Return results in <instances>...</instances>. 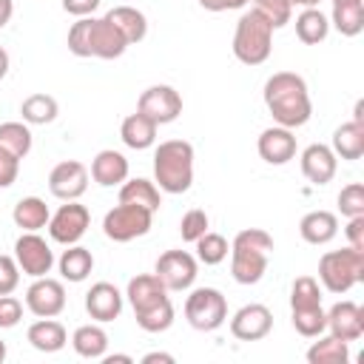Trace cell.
Listing matches in <instances>:
<instances>
[{"mask_svg": "<svg viewBox=\"0 0 364 364\" xmlns=\"http://www.w3.org/2000/svg\"><path fill=\"white\" fill-rule=\"evenodd\" d=\"M208 228H210L208 213H205L202 208H191V210L182 216V222H179V236H182V242H191V245H193Z\"/></svg>", "mask_w": 364, "mask_h": 364, "instance_id": "7bdbcfd3", "label": "cell"}, {"mask_svg": "<svg viewBox=\"0 0 364 364\" xmlns=\"http://www.w3.org/2000/svg\"><path fill=\"white\" fill-rule=\"evenodd\" d=\"M273 330V313L267 304H245L230 316V333L239 341H262Z\"/></svg>", "mask_w": 364, "mask_h": 364, "instance_id": "5bb4252c", "label": "cell"}, {"mask_svg": "<svg viewBox=\"0 0 364 364\" xmlns=\"http://www.w3.org/2000/svg\"><path fill=\"white\" fill-rule=\"evenodd\" d=\"M11 14H14V0H0V28L11 20Z\"/></svg>", "mask_w": 364, "mask_h": 364, "instance_id": "f907efd6", "label": "cell"}, {"mask_svg": "<svg viewBox=\"0 0 364 364\" xmlns=\"http://www.w3.org/2000/svg\"><path fill=\"white\" fill-rule=\"evenodd\" d=\"M154 361L173 364V355H171V353H148V355H142V364H154Z\"/></svg>", "mask_w": 364, "mask_h": 364, "instance_id": "816d5d0a", "label": "cell"}, {"mask_svg": "<svg viewBox=\"0 0 364 364\" xmlns=\"http://www.w3.org/2000/svg\"><path fill=\"white\" fill-rule=\"evenodd\" d=\"M65 43L74 57H97V60H117L128 48L125 37L105 14L102 17H77V23L68 28Z\"/></svg>", "mask_w": 364, "mask_h": 364, "instance_id": "7a4b0ae2", "label": "cell"}, {"mask_svg": "<svg viewBox=\"0 0 364 364\" xmlns=\"http://www.w3.org/2000/svg\"><path fill=\"white\" fill-rule=\"evenodd\" d=\"M88 225H91V213H88V208L85 205H80L77 199H71V202H65V205H60L54 213H51V219H48V236L57 242V245H77L82 236H85V230H88Z\"/></svg>", "mask_w": 364, "mask_h": 364, "instance_id": "30bf717a", "label": "cell"}, {"mask_svg": "<svg viewBox=\"0 0 364 364\" xmlns=\"http://www.w3.org/2000/svg\"><path fill=\"white\" fill-rule=\"evenodd\" d=\"M321 304V287L313 276H299L290 287V310H299V307H316Z\"/></svg>", "mask_w": 364, "mask_h": 364, "instance_id": "f35d334b", "label": "cell"}, {"mask_svg": "<svg viewBox=\"0 0 364 364\" xmlns=\"http://www.w3.org/2000/svg\"><path fill=\"white\" fill-rule=\"evenodd\" d=\"M14 262H17L20 273L37 279V276L51 273V267H54V250H51V245L37 230H23L20 239L14 242Z\"/></svg>", "mask_w": 364, "mask_h": 364, "instance_id": "9c48e42d", "label": "cell"}, {"mask_svg": "<svg viewBox=\"0 0 364 364\" xmlns=\"http://www.w3.org/2000/svg\"><path fill=\"white\" fill-rule=\"evenodd\" d=\"M91 179L97 185H102V188H114V185L125 182L128 179V159L114 148L100 151L91 159Z\"/></svg>", "mask_w": 364, "mask_h": 364, "instance_id": "d6986e66", "label": "cell"}, {"mask_svg": "<svg viewBox=\"0 0 364 364\" xmlns=\"http://www.w3.org/2000/svg\"><path fill=\"white\" fill-rule=\"evenodd\" d=\"M102 361H105V364H114V361H119V364H131L134 358L125 355V353H114V355H102Z\"/></svg>", "mask_w": 364, "mask_h": 364, "instance_id": "f5cc1de1", "label": "cell"}, {"mask_svg": "<svg viewBox=\"0 0 364 364\" xmlns=\"http://www.w3.org/2000/svg\"><path fill=\"white\" fill-rule=\"evenodd\" d=\"M318 341L310 344L307 350V361L310 364H347L350 361V341L338 338V336H316Z\"/></svg>", "mask_w": 364, "mask_h": 364, "instance_id": "f546056e", "label": "cell"}, {"mask_svg": "<svg viewBox=\"0 0 364 364\" xmlns=\"http://www.w3.org/2000/svg\"><path fill=\"white\" fill-rule=\"evenodd\" d=\"M299 233L307 245H327L338 233V219L330 210H310L299 222Z\"/></svg>", "mask_w": 364, "mask_h": 364, "instance_id": "7402d4cb", "label": "cell"}, {"mask_svg": "<svg viewBox=\"0 0 364 364\" xmlns=\"http://www.w3.org/2000/svg\"><path fill=\"white\" fill-rule=\"evenodd\" d=\"M327 330L344 341H355L364 336V310L355 301H336L327 310Z\"/></svg>", "mask_w": 364, "mask_h": 364, "instance_id": "e0dca14e", "label": "cell"}, {"mask_svg": "<svg viewBox=\"0 0 364 364\" xmlns=\"http://www.w3.org/2000/svg\"><path fill=\"white\" fill-rule=\"evenodd\" d=\"M6 71H9V51L0 46V80L6 77Z\"/></svg>", "mask_w": 364, "mask_h": 364, "instance_id": "db71d44e", "label": "cell"}, {"mask_svg": "<svg viewBox=\"0 0 364 364\" xmlns=\"http://www.w3.org/2000/svg\"><path fill=\"white\" fill-rule=\"evenodd\" d=\"M23 318V301L14 299L11 293L0 296V330H9V327H17Z\"/></svg>", "mask_w": 364, "mask_h": 364, "instance_id": "ee69618b", "label": "cell"}, {"mask_svg": "<svg viewBox=\"0 0 364 364\" xmlns=\"http://www.w3.org/2000/svg\"><path fill=\"white\" fill-rule=\"evenodd\" d=\"M336 168H338V156L333 154L330 145H321V142H313L301 151V173L307 182L313 185H327L333 176H336Z\"/></svg>", "mask_w": 364, "mask_h": 364, "instance_id": "2e32d148", "label": "cell"}, {"mask_svg": "<svg viewBox=\"0 0 364 364\" xmlns=\"http://www.w3.org/2000/svg\"><path fill=\"white\" fill-rule=\"evenodd\" d=\"M353 122H364V102H361V100L355 102V111H353Z\"/></svg>", "mask_w": 364, "mask_h": 364, "instance_id": "9f6ffc18", "label": "cell"}, {"mask_svg": "<svg viewBox=\"0 0 364 364\" xmlns=\"http://www.w3.org/2000/svg\"><path fill=\"white\" fill-rule=\"evenodd\" d=\"M264 270H267V253L230 247V276H233V282L256 284V282H262Z\"/></svg>", "mask_w": 364, "mask_h": 364, "instance_id": "44dd1931", "label": "cell"}, {"mask_svg": "<svg viewBox=\"0 0 364 364\" xmlns=\"http://www.w3.org/2000/svg\"><path fill=\"white\" fill-rule=\"evenodd\" d=\"M134 318L145 333H165L173 324V304H171V299H165L148 310H136Z\"/></svg>", "mask_w": 364, "mask_h": 364, "instance_id": "8d00e7d4", "label": "cell"}, {"mask_svg": "<svg viewBox=\"0 0 364 364\" xmlns=\"http://www.w3.org/2000/svg\"><path fill=\"white\" fill-rule=\"evenodd\" d=\"M318 282L330 293H347L358 282H364V250L344 247V250H327L318 259Z\"/></svg>", "mask_w": 364, "mask_h": 364, "instance_id": "5b68a950", "label": "cell"}, {"mask_svg": "<svg viewBox=\"0 0 364 364\" xmlns=\"http://www.w3.org/2000/svg\"><path fill=\"white\" fill-rule=\"evenodd\" d=\"M20 114H23V122L28 125H48L57 119L60 105L51 94H28L20 105Z\"/></svg>", "mask_w": 364, "mask_h": 364, "instance_id": "d6a6232c", "label": "cell"}, {"mask_svg": "<svg viewBox=\"0 0 364 364\" xmlns=\"http://www.w3.org/2000/svg\"><path fill=\"white\" fill-rule=\"evenodd\" d=\"M85 188H88V168L80 159L57 162L48 173V191H51V196H57L63 202L80 199L85 193Z\"/></svg>", "mask_w": 364, "mask_h": 364, "instance_id": "4fadbf2b", "label": "cell"}, {"mask_svg": "<svg viewBox=\"0 0 364 364\" xmlns=\"http://www.w3.org/2000/svg\"><path fill=\"white\" fill-rule=\"evenodd\" d=\"M230 247L259 250V253H267V256H270V250H273V236H270L267 230H262V228H245V230H239V233L233 236Z\"/></svg>", "mask_w": 364, "mask_h": 364, "instance_id": "60d3db41", "label": "cell"}, {"mask_svg": "<svg viewBox=\"0 0 364 364\" xmlns=\"http://www.w3.org/2000/svg\"><path fill=\"white\" fill-rule=\"evenodd\" d=\"M119 202H128V205H142L148 210H159L162 205V196H159V188L151 182V179H125L122 188H119Z\"/></svg>", "mask_w": 364, "mask_h": 364, "instance_id": "1f68e13d", "label": "cell"}, {"mask_svg": "<svg viewBox=\"0 0 364 364\" xmlns=\"http://www.w3.org/2000/svg\"><path fill=\"white\" fill-rule=\"evenodd\" d=\"M330 34V17L316 6V9H301V14L296 17V37L304 46H318L324 43Z\"/></svg>", "mask_w": 364, "mask_h": 364, "instance_id": "f1b7e54d", "label": "cell"}, {"mask_svg": "<svg viewBox=\"0 0 364 364\" xmlns=\"http://www.w3.org/2000/svg\"><path fill=\"white\" fill-rule=\"evenodd\" d=\"M290 321H293L296 333L304 336V338H316V336H321V333L327 330V313H324L321 304L290 310Z\"/></svg>", "mask_w": 364, "mask_h": 364, "instance_id": "d590c367", "label": "cell"}, {"mask_svg": "<svg viewBox=\"0 0 364 364\" xmlns=\"http://www.w3.org/2000/svg\"><path fill=\"white\" fill-rule=\"evenodd\" d=\"M136 111L145 114L148 119H154L156 125H168L173 119H179L182 114V97L173 85H151L139 94L136 100Z\"/></svg>", "mask_w": 364, "mask_h": 364, "instance_id": "8fae6325", "label": "cell"}, {"mask_svg": "<svg viewBox=\"0 0 364 364\" xmlns=\"http://www.w3.org/2000/svg\"><path fill=\"white\" fill-rule=\"evenodd\" d=\"M71 347H74V353L80 358H91V361L94 358H102L105 350H108V333L100 327V321L97 324H82V327L74 330Z\"/></svg>", "mask_w": 364, "mask_h": 364, "instance_id": "83f0119b", "label": "cell"}, {"mask_svg": "<svg viewBox=\"0 0 364 364\" xmlns=\"http://www.w3.org/2000/svg\"><path fill=\"white\" fill-rule=\"evenodd\" d=\"M333 154L347 159V162H355L361 159L364 154V122H341L333 134Z\"/></svg>", "mask_w": 364, "mask_h": 364, "instance_id": "484cf974", "label": "cell"}, {"mask_svg": "<svg viewBox=\"0 0 364 364\" xmlns=\"http://www.w3.org/2000/svg\"><path fill=\"white\" fill-rule=\"evenodd\" d=\"M344 233H347V245L350 247L364 250V216H350Z\"/></svg>", "mask_w": 364, "mask_h": 364, "instance_id": "7dc6e473", "label": "cell"}, {"mask_svg": "<svg viewBox=\"0 0 364 364\" xmlns=\"http://www.w3.org/2000/svg\"><path fill=\"white\" fill-rule=\"evenodd\" d=\"M100 0H63V9L74 17H91L97 11Z\"/></svg>", "mask_w": 364, "mask_h": 364, "instance_id": "c3c4849f", "label": "cell"}, {"mask_svg": "<svg viewBox=\"0 0 364 364\" xmlns=\"http://www.w3.org/2000/svg\"><path fill=\"white\" fill-rule=\"evenodd\" d=\"M336 3H364V0H333V6H336Z\"/></svg>", "mask_w": 364, "mask_h": 364, "instance_id": "680465c9", "label": "cell"}, {"mask_svg": "<svg viewBox=\"0 0 364 364\" xmlns=\"http://www.w3.org/2000/svg\"><path fill=\"white\" fill-rule=\"evenodd\" d=\"M290 6H301V9H316L321 0H287Z\"/></svg>", "mask_w": 364, "mask_h": 364, "instance_id": "11a10c76", "label": "cell"}, {"mask_svg": "<svg viewBox=\"0 0 364 364\" xmlns=\"http://www.w3.org/2000/svg\"><path fill=\"white\" fill-rule=\"evenodd\" d=\"M11 219H14V225H17L20 230H40V228L48 225L51 210H48V205H46L40 196H23V199L14 205Z\"/></svg>", "mask_w": 364, "mask_h": 364, "instance_id": "4dcf8cb0", "label": "cell"}, {"mask_svg": "<svg viewBox=\"0 0 364 364\" xmlns=\"http://www.w3.org/2000/svg\"><path fill=\"white\" fill-rule=\"evenodd\" d=\"M273 51V26L256 11L247 9L233 31V54L245 65H262Z\"/></svg>", "mask_w": 364, "mask_h": 364, "instance_id": "277c9868", "label": "cell"}, {"mask_svg": "<svg viewBox=\"0 0 364 364\" xmlns=\"http://www.w3.org/2000/svg\"><path fill=\"white\" fill-rule=\"evenodd\" d=\"M264 105H267L270 117L276 119V125L290 128V131L307 125V119L313 114L307 82H304V77H299L293 71H276L273 77H267Z\"/></svg>", "mask_w": 364, "mask_h": 364, "instance_id": "6da1fadb", "label": "cell"}, {"mask_svg": "<svg viewBox=\"0 0 364 364\" xmlns=\"http://www.w3.org/2000/svg\"><path fill=\"white\" fill-rule=\"evenodd\" d=\"M125 296H128V301H131V307L136 313V310H148V307L165 301L168 299V290H165V284L154 273H139V276H134L128 282Z\"/></svg>", "mask_w": 364, "mask_h": 364, "instance_id": "ffe728a7", "label": "cell"}, {"mask_svg": "<svg viewBox=\"0 0 364 364\" xmlns=\"http://www.w3.org/2000/svg\"><path fill=\"white\" fill-rule=\"evenodd\" d=\"M193 245H196V259H199L202 264H219V262H225L228 253H230L228 239H225L222 233H213V230H205Z\"/></svg>", "mask_w": 364, "mask_h": 364, "instance_id": "74e56055", "label": "cell"}, {"mask_svg": "<svg viewBox=\"0 0 364 364\" xmlns=\"http://www.w3.org/2000/svg\"><path fill=\"white\" fill-rule=\"evenodd\" d=\"M154 225V210L142 208V205H128V202H119L114 205L105 219H102V233L111 239V242H131V239H139L151 230Z\"/></svg>", "mask_w": 364, "mask_h": 364, "instance_id": "52a82bcc", "label": "cell"}, {"mask_svg": "<svg viewBox=\"0 0 364 364\" xmlns=\"http://www.w3.org/2000/svg\"><path fill=\"white\" fill-rule=\"evenodd\" d=\"M85 310L94 321L105 324L114 321L122 313V293L111 284V282H97L91 284V290L85 293Z\"/></svg>", "mask_w": 364, "mask_h": 364, "instance_id": "ac0fdd59", "label": "cell"}, {"mask_svg": "<svg viewBox=\"0 0 364 364\" xmlns=\"http://www.w3.org/2000/svg\"><path fill=\"white\" fill-rule=\"evenodd\" d=\"M185 318L199 333L219 330L228 321V299L216 287H196L185 299Z\"/></svg>", "mask_w": 364, "mask_h": 364, "instance_id": "8992f818", "label": "cell"}, {"mask_svg": "<svg viewBox=\"0 0 364 364\" xmlns=\"http://www.w3.org/2000/svg\"><path fill=\"white\" fill-rule=\"evenodd\" d=\"M250 9H256L273 28H282L293 17V6L287 0H250Z\"/></svg>", "mask_w": 364, "mask_h": 364, "instance_id": "ab89813d", "label": "cell"}, {"mask_svg": "<svg viewBox=\"0 0 364 364\" xmlns=\"http://www.w3.org/2000/svg\"><path fill=\"white\" fill-rule=\"evenodd\" d=\"M154 179L165 193H185L193 185V145L188 139H165L154 151Z\"/></svg>", "mask_w": 364, "mask_h": 364, "instance_id": "3957f363", "label": "cell"}, {"mask_svg": "<svg viewBox=\"0 0 364 364\" xmlns=\"http://www.w3.org/2000/svg\"><path fill=\"white\" fill-rule=\"evenodd\" d=\"M6 355H9V350H6V341H3V338H0V364H3V361H6Z\"/></svg>", "mask_w": 364, "mask_h": 364, "instance_id": "6f0895ef", "label": "cell"}, {"mask_svg": "<svg viewBox=\"0 0 364 364\" xmlns=\"http://www.w3.org/2000/svg\"><path fill=\"white\" fill-rule=\"evenodd\" d=\"M199 273V259L191 256L188 250H165L156 264H154V276L165 284L168 293H182L196 282Z\"/></svg>", "mask_w": 364, "mask_h": 364, "instance_id": "ba28073f", "label": "cell"}, {"mask_svg": "<svg viewBox=\"0 0 364 364\" xmlns=\"http://www.w3.org/2000/svg\"><path fill=\"white\" fill-rule=\"evenodd\" d=\"M17 173H20V159L9 151L0 148V188H9L17 182Z\"/></svg>", "mask_w": 364, "mask_h": 364, "instance_id": "bcb514c9", "label": "cell"}, {"mask_svg": "<svg viewBox=\"0 0 364 364\" xmlns=\"http://www.w3.org/2000/svg\"><path fill=\"white\" fill-rule=\"evenodd\" d=\"M105 17L119 28V34L125 37L128 46L142 43L148 34V17L134 6H114L111 11H105Z\"/></svg>", "mask_w": 364, "mask_h": 364, "instance_id": "cb8c5ba5", "label": "cell"}, {"mask_svg": "<svg viewBox=\"0 0 364 364\" xmlns=\"http://www.w3.org/2000/svg\"><path fill=\"white\" fill-rule=\"evenodd\" d=\"M338 210L341 216H364V185L361 182H350L341 188L338 193Z\"/></svg>", "mask_w": 364, "mask_h": 364, "instance_id": "b9f144b4", "label": "cell"}, {"mask_svg": "<svg viewBox=\"0 0 364 364\" xmlns=\"http://www.w3.org/2000/svg\"><path fill=\"white\" fill-rule=\"evenodd\" d=\"M26 307L37 318H54L65 310V287L60 279L37 276L26 290Z\"/></svg>", "mask_w": 364, "mask_h": 364, "instance_id": "7c38bea8", "label": "cell"}, {"mask_svg": "<svg viewBox=\"0 0 364 364\" xmlns=\"http://www.w3.org/2000/svg\"><path fill=\"white\" fill-rule=\"evenodd\" d=\"M20 284V267L14 262V256H6L0 253V296L6 293H14Z\"/></svg>", "mask_w": 364, "mask_h": 364, "instance_id": "f6af8a7d", "label": "cell"}, {"mask_svg": "<svg viewBox=\"0 0 364 364\" xmlns=\"http://www.w3.org/2000/svg\"><path fill=\"white\" fill-rule=\"evenodd\" d=\"M0 148L14 154L17 159H26L31 151L28 122H0Z\"/></svg>", "mask_w": 364, "mask_h": 364, "instance_id": "e575fe53", "label": "cell"}, {"mask_svg": "<svg viewBox=\"0 0 364 364\" xmlns=\"http://www.w3.org/2000/svg\"><path fill=\"white\" fill-rule=\"evenodd\" d=\"M26 338H28V344H31L34 350H40V353H60V350L65 347V341H68V333H65V327H63L60 321H54V318H37V321L28 327Z\"/></svg>", "mask_w": 364, "mask_h": 364, "instance_id": "d4e9b609", "label": "cell"}, {"mask_svg": "<svg viewBox=\"0 0 364 364\" xmlns=\"http://www.w3.org/2000/svg\"><path fill=\"white\" fill-rule=\"evenodd\" d=\"M256 148H259V156L267 165H287L296 156V136H293L290 128L273 125V128H264L259 134Z\"/></svg>", "mask_w": 364, "mask_h": 364, "instance_id": "9a60e30c", "label": "cell"}, {"mask_svg": "<svg viewBox=\"0 0 364 364\" xmlns=\"http://www.w3.org/2000/svg\"><path fill=\"white\" fill-rule=\"evenodd\" d=\"M57 267H60V276L65 282H85L94 270V256L88 247L82 245H68V250H63V256L57 259Z\"/></svg>", "mask_w": 364, "mask_h": 364, "instance_id": "4316f807", "label": "cell"}, {"mask_svg": "<svg viewBox=\"0 0 364 364\" xmlns=\"http://www.w3.org/2000/svg\"><path fill=\"white\" fill-rule=\"evenodd\" d=\"M156 131H159V125H156L154 119H148L145 114H139V111L128 114V117L122 119V125H119L122 142H125L128 148H134V151L151 148V145L156 142Z\"/></svg>", "mask_w": 364, "mask_h": 364, "instance_id": "603a6c76", "label": "cell"}, {"mask_svg": "<svg viewBox=\"0 0 364 364\" xmlns=\"http://www.w3.org/2000/svg\"><path fill=\"white\" fill-rule=\"evenodd\" d=\"M250 0H199V6L205 11H233V9H245Z\"/></svg>", "mask_w": 364, "mask_h": 364, "instance_id": "681fc988", "label": "cell"}, {"mask_svg": "<svg viewBox=\"0 0 364 364\" xmlns=\"http://www.w3.org/2000/svg\"><path fill=\"white\" fill-rule=\"evenodd\" d=\"M330 26H336L338 34L355 37L364 28V3H336L330 14Z\"/></svg>", "mask_w": 364, "mask_h": 364, "instance_id": "836d02e7", "label": "cell"}]
</instances>
